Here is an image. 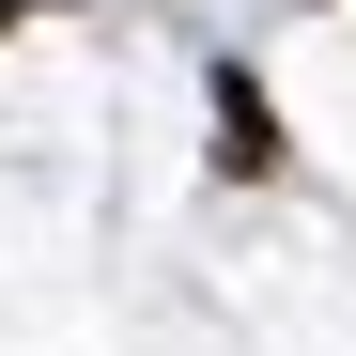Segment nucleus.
Listing matches in <instances>:
<instances>
[{
	"label": "nucleus",
	"instance_id": "1",
	"mask_svg": "<svg viewBox=\"0 0 356 356\" xmlns=\"http://www.w3.org/2000/svg\"><path fill=\"white\" fill-rule=\"evenodd\" d=\"M217 170H279V108L248 63H217Z\"/></svg>",
	"mask_w": 356,
	"mask_h": 356
},
{
	"label": "nucleus",
	"instance_id": "2",
	"mask_svg": "<svg viewBox=\"0 0 356 356\" xmlns=\"http://www.w3.org/2000/svg\"><path fill=\"white\" fill-rule=\"evenodd\" d=\"M31 16H63V0H0V31H31Z\"/></svg>",
	"mask_w": 356,
	"mask_h": 356
}]
</instances>
